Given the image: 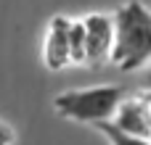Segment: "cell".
Masks as SVG:
<instances>
[{
	"mask_svg": "<svg viewBox=\"0 0 151 145\" xmlns=\"http://www.w3.org/2000/svg\"><path fill=\"white\" fill-rule=\"evenodd\" d=\"M111 63L119 71H138L151 63V8L141 0L122 3L114 13Z\"/></svg>",
	"mask_w": 151,
	"mask_h": 145,
	"instance_id": "1",
	"label": "cell"
},
{
	"mask_svg": "<svg viewBox=\"0 0 151 145\" xmlns=\"http://www.w3.org/2000/svg\"><path fill=\"white\" fill-rule=\"evenodd\" d=\"M122 100H125V90L119 85H96V87L58 92L53 98V111L61 119L98 124V122H111Z\"/></svg>",
	"mask_w": 151,
	"mask_h": 145,
	"instance_id": "2",
	"label": "cell"
},
{
	"mask_svg": "<svg viewBox=\"0 0 151 145\" xmlns=\"http://www.w3.org/2000/svg\"><path fill=\"white\" fill-rule=\"evenodd\" d=\"M82 21L85 29V48H88V66H104L111 61L114 50V18L106 13H88Z\"/></svg>",
	"mask_w": 151,
	"mask_h": 145,
	"instance_id": "3",
	"label": "cell"
},
{
	"mask_svg": "<svg viewBox=\"0 0 151 145\" xmlns=\"http://www.w3.org/2000/svg\"><path fill=\"white\" fill-rule=\"evenodd\" d=\"M69 34H72V18L69 16H53L50 24H48L45 42H42V63H45V69L61 71V69L72 66Z\"/></svg>",
	"mask_w": 151,
	"mask_h": 145,
	"instance_id": "4",
	"label": "cell"
},
{
	"mask_svg": "<svg viewBox=\"0 0 151 145\" xmlns=\"http://www.w3.org/2000/svg\"><path fill=\"white\" fill-rule=\"evenodd\" d=\"M111 124L133 137H146L149 140V132H151V116H149V106L143 100V95L138 98H130V100H122Z\"/></svg>",
	"mask_w": 151,
	"mask_h": 145,
	"instance_id": "5",
	"label": "cell"
},
{
	"mask_svg": "<svg viewBox=\"0 0 151 145\" xmlns=\"http://www.w3.org/2000/svg\"><path fill=\"white\" fill-rule=\"evenodd\" d=\"M93 127H96L111 145H151V140H146V137H133V135L117 129L111 122H98V124H93Z\"/></svg>",
	"mask_w": 151,
	"mask_h": 145,
	"instance_id": "6",
	"label": "cell"
},
{
	"mask_svg": "<svg viewBox=\"0 0 151 145\" xmlns=\"http://www.w3.org/2000/svg\"><path fill=\"white\" fill-rule=\"evenodd\" d=\"M69 45H72V63H88V48H85V29L82 21H72V34H69Z\"/></svg>",
	"mask_w": 151,
	"mask_h": 145,
	"instance_id": "7",
	"label": "cell"
},
{
	"mask_svg": "<svg viewBox=\"0 0 151 145\" xmlns=\"http://www.w3.org/2000/svg\"><path fill=\"white\" fill-rule=\"evenodd\" d=\"M13 140H16L13 127L8 122H0V145H13Z\"/></svg>",
	"mask_w": 151,
	"mask_h": 145,
	"instance_id": "8",
	"label": "cell"
},
{
	"mask_svg": "<svg viewBox=\"0 0 151 145\" xmlns=\"http://www.w3.org/2000/svg\"><path fill=\"white\" fill-rule=\"evenodd\" d=\"M143 85H146V90L151 92V66H149V71H146V79H143Z\"/></svg>",
	"mask_w": 151,
	"mask_h": 145,
	"instance_id": "9",
	"label": "cell"
}]
</instances>
